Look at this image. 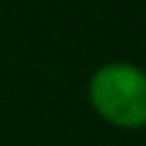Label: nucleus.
<instances>
[{"label":"nucleus","mask_w":146,"mask_h":146,"mask_svg":"<svg viewBox=\"0 0 146 146\" xmlns=\"http://www.w3.org/2000/svg\"><path fill=\"white\" fill-rule=\"evenodd\" d=\"M87 100L100 122L116 130L146 127V70L127 60H111L92 70Z\"/></svg>","instance_id":"1"}]
</instances>
